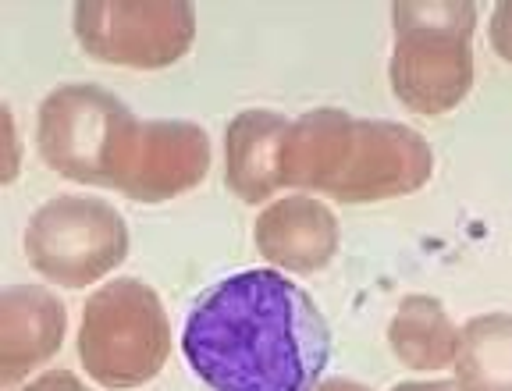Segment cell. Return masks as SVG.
Listing matches in <instances>:
<instances>
[{
	"mask_svg": "<svg viewBox=\"0 0 512 391\" xmlns=\"http://www.w3.org/2000/svg\"><path fill=\"white\" fill-rule=\"evenodd\" d=\"M182 352L210 391H313L328 370L331 331L292 278L239 271L192 303Z\"/></svg>",
	"mask_w": 512,
	"mask_h": 391,
	"instance_id": "cell-1",
	"label": "cell"
}]
</instances>
